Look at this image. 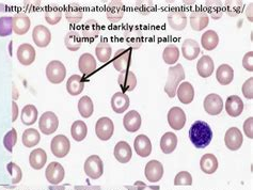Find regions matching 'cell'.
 <instances>
[{"mask_svg": "<svg viewBox=\"0 0 253 190\" xmlns=\"http://www.w3.org/2000/svg\"><path fill=\"white\" fill-rule=\"evenodd\" d=\"M115 133V124L108 116L99 117L95 124V135L99 140L108 141Z\"/></svg>", "mask_w": 253, "mask_h": 190, "instance_id": "obj_7", "label": "cell"}, {"mask_svg": "<svg viewBox=\"0 0 253 190\" xmlns=\"http://www.w3.org/2000/svg\"><path fill=\"white\" fill-rule=\"evenodd\" d=\"M243 6V1H225L223 3V9L230 16H237L241 14Z\"/></svg>", "mask_w": 253, "mask_h": 190, "instance_id": "obj_50", "label": "cell"}, {"mask_svg": "<svg viewBox=\"0 0 253 190\" xmlns=\"http://www.w3.org/2000/svg\"><path fill=\"white\" fill-rule=\"evenodd\" d=\"M75 190H102L101 186H92V185H85V186H75Z\"/></svg>", "mask_w": 253, "mask_h": 190, "instance_id": "obj_59", "label": "cell"}, {"mask_svg": "<svg viewBox=\"0 0 253 190\" xmlns=\"http://www.w3.org/2000/svg\"><path fill=\"white\" fill-rule=\"evenodd\" d=\"M177 147V137L174 133L168 132L164 134L161 139V150L165 154H171Z\"/></svg>", "mask_w": 253, "mask_h": 190, "instance_id": "obj_37", "label": "cell"}, {"mask_svg": "<svg viewBox=\"0 0 253 190\" xmlns=\"http://www.w3.org/2000/svg\"><path fill=\"white\" fill-rule=\"evenodd\" d=\"M24 4L26 6H31V8H38V6H41L42 5V1H24Z\"/></svg>", "mask_w": 253, "mask_h": 190, "instance_id": "obj_60", "label": "cell"}, {"mask_svg": "<svg viewBox=\"0 0 253 190\" xmlns=\"http://www.w3.org/2000/svg\"><path fill=\"white\" fill-rule=\"evenodd\" d=\"M84 89V78L81 75L74 74L66 80V91L72 96H77L81 94Z\"/></svg>", "mask_w": 253, "mask_h": 190, "instance_id": "obj_31", "label": "cell"}, {"mask_svg": "<svg viewBox=\"0 0 253 190\" xmlns=\"http://www.w3.org/2000/svg\"><path fill=\"white\" fill-rule=\"evenodd\" d=\"M40 141H41V135L36 128H28L23 133L22 142L26 148H35L40 143Z\"/></svg>", "mask_w": 253, "mask_h": 190, "instance_id": "obj_42", "label": "cell"}, {"mask_svg": "<svg viewBox=\"0 0 253 190\" xmlns=\"http://www.w3.org/2000/svg\"><path fill=\"white\" fill-rule=\"evenodd\" d=\"M99 35V25L95 19H88L84 25L83 28V37L85 40H92Z\"/></svg>", "mask_w": 253, "mask_h": 190, "instance_id": "obj_46", "label": "cell"}, {"mask_svg": "<svg viewBox=\"0 0 253 190\" xmlns=\"http://www.w3.org/2000/svg\"><path fill=\"white\" fill-rule=\"evenodd\" d=\"M64 45L70 51H77L83 45V38L77 31H69L64 37Z\"/></svg>", "mask_w": 253, "mask_h": 190, "instance_id": "obj_40", "label": "cell"}, {"mask_svg": "<svg viewBox=\"0 0 253 190\" xmlns=\"http://www.w3.org/2000/svg\"><path fill=\"white\" fill-rule=\"evenodd\" d=\"M113 155H115L116 159L120 163H127L130 161L132 156V151L129 144L126 141H120L116 144L115 151H113Z\"/></svg>", "mask_w": 253, "mask_h": 190, "instance_id": "obj_29", "label": "cell"}, {"mask_svg": "<svg viewBox=\"0 0 253 190\" xmlns=\"http://www.w3.org/2000/svg\"><path fill=\"white\" fill-rule=\"evenodd\" d=\"M252 9H253V3H250L249 6L247 8V10H246V15H247L249 22H251V23L253 21V19H252Z\"/></svg>", "mask_w": 253, "mask_h": 190, "instance_id": "obj_61", "label": "cell"}, {"mask_svg": "<svg viewBox=\"0 0 253 190\" xmlns=\"http://www.w3.org/2000/svg\"><path fill=\"white\" fill-rule=\"evenodd\" d=\"M189 22L192 30L202 31L210 24V16L205 11H194L189 16Z\"/></svg>", "mask_w": 253, "mask_h": 190, "instance_id": "obj_21", "label": "cell"}, {"mask_svg": "<svg viewBox=\"0 0 253 190\" xmlns=\"http://www.w3.org/2000/svg\"><path fill=\"white\" fill-rule=\"evenodd\" d=\"M111 55H112V47L108 42L102 41L96 45L95 56L97 58V60L101 63L108 62L110 60Z\"/></svg>", "mask_w": 253, "mask_h": 190, "instance_id": "obj_44", "label": "cell"}, {"mask_svg": "<svg viewBox=\"0 0 253 190\" xmlns=\"http://www.w3.org/2000/svg\"><path fill=\"white\" fill-rule=\"evenodd\" d=\"M218 159L214 154H204L200 159V168L205 174H214L218 169Z\"/></svg>", "mask_w": 253, "mask_h": 190, "instance_id": "obj_32", "label": "cell"}, {"mask_svg": "<svg viewBox=\"0 0 253 190\" xmlns=\"http://www.w3.org/2000/svg\"><path fill=\"white\" fill-rule=\"evenodd\" d=\"M134 149L138 156L142 157V158L149 157L152 153V142L149 137L145 135L137 136L134 141Z\"/></svg>", "mask_w": 253, "mask_h": 190, "instance_id": "obj_25", "label": "cell"}, {"mask_svg": "<svg viewBox=\"0 0 253 190\" xmlns=\"http://www.w3.org/2000/svg\"><path fill=\"white\" fill-rule=\"evenodd\" d=\"M175 186H191L192 185V176L188 171L178 172L174 178Z\"/></svg>", "mask_w": 253, "mask_h": 190, "instance_id": "obj_52", "label": "cell"}, {"mask_svg": "<svg viewBox=\"0 0 253 190\" xmlns=\"http://www.w3.org/2000/svg\"><path fill=\"white\" fill-rule=\"evenodd\" d=\"M145 179L152 184L158 183L164 176V166L161 161L158 160H150L145 165L144 168Z\"/></svg>", "mask_w": 253, "mask_h": 190, "instance_id": "obj_12", "label": "cell"}, {"mask_svg": "<svg viewBox=\"0 0 253 190\" xmlns=\"http://www.w3.org/2000/svg\"><path fill=\"white\" fill-rule=\"evenodd\" d=\"M46 77L49 82L54 84L63 82L66 77L65 65L59 60H51L46 67Z\"/></svg>", "mask_w": 253, "mask_h": 190, "instance_id": "obj_4", "label": "cell"}, {"mask_svg": "<svg viewBox=\"0 0 253 190\" xmlns=\"http://www.w3.org/2000/svg\"><path fill=\"white\" fill-rule=\"evenodd\" d=\"M64 15L68 23L72 25H76L82 22V19L84 17V12L81 6H79L77 3H73V4H70L68 6V9L65 10Z\"/></svg>", "mask_w": 253, "mask_h": 190, "instance_id": "obj_41", "label": "cell"}, {"mask_svg": "<svg viewBox=\"0 0 253 190\" xmlns=\"http://www.w3.org/2000/svg\"><path fill=\"white\" fill-rule=\"evenodd\" d=\"M125 42L128 45L129 49H139L143 43L142 32L137 29H129L124 31Z\"/></svg>", "mask_w": 253, "mask_h": 190, "instance_id": "obj_35", "label": "cell"}, {"mask_svg": "<svg viewBox=\"0 0 253 190\" xmlns=\"http://www.w3.org/2000/svg\"><path fill=\"white\" fill-rule=\"evenodd\" d=\"M244 133L249 139L253 138V117L250 116L244 122Z\"/></svg>", "mask_w": 253, "mask_h": 190, "instance_id": "obj_56", "label": "cell"}, {"mask_svg": "<svg viewBox=\"0 0 253 190\" xmlns=\"http://www.w3.org/2000/svg\"><path fill=\"white\" fill-rule=\"evenodd\" d=\"M146 187H148V186H146L144 183L141 182V181L135 182V184L131 185V186H125V188L128 189V190H143Z\"/></svg>", "mask_w": 253, "mask_h": 190, "instance_id": "obj_57", "label": "cell"}, {"mask_svg": "<svg viewBox=\"0 0 253 190\" xmlns=\"http://www.w3.org/2000/svg\"><path fill=\"white\" fill-rule=\"evenodd\" d=\"M219 44V36L214 30H208L205 31L201 37V45L202 47L208 50H214Z\"/></svg>", "mask_w": 253, "mask_h": 190, "instance_id": "obj_38", "label": "cell"}, {"mask_svg": "<svg viewBox=\"0 0 253 190\" xmlns=\"http://www.w3.org/2000/svg\"><path fill=\"white\" fill-rule=\"evenodd\" d=\"M44 17L49 25H57L62 18V11L60 9H49L45 12Z\"/></svg>", "mask_w": 253, "mask_h": 190, "instance_id": "obj_51", "label": "cell"}, {"mask_svg": "<svg viewBox=\"0 0 253 190\" xmlns=\"http://www.w3.org/2000/svg\"><path fill=\"white\" fill-rule=\"evenodd\" d=\"M106 16L110 23H119L124 16V4L122 1H110L108 3Z\"/></svg>", "mask_w": 253, "mask_h": 190, "instance_id": "obj_30", "label": "cell"}, {"mask_svg": "<svg viewBox=\"0 0 253 190\" xmlns=\"http://www.w3.org/2000/svg\"><path fill=\"white\" fill-rule=\"evenodd\" d=\"M188 135L191 143L197 149H205L209 147L214 137L211 126L204 121H197L192 124Z\"/></svg>", "mask_w": 253, "mask_h": 190, "instance_id": "obj_1", "label": "cell"}, {"mask_svg": "<svg viewBox=\"0 0 253 190\" xmlns=\"http://www.w3.org/2000/svg\"><path fill=\"white\" fill-rule=\"evenodd\" d=\"M141 115L137 110H130L123 117L124 128L128 133H136L141 127Z\"/></svg>", "mask_w": 253, "mask_h": 190, "instance_id": "obj_20", "label": "cell"}, {"mask_svg": "<svg viewBox=\"0 0 253 190\" xmlns=\"http://www.w3.org/2000/svg\"><path fill=\"white\" fill-rule=\"evenodd\" d=\"M37 52L35 47L28 43L21 44L16 51V58L18 62L24 67H29L36 60Z\"/></svg>", "mask_w": 253, "mask_h": 190, "instance_id": "obj_13", "label": "cell"}, {"mask_svg": "<svg viewBox=\"0 0 253 190\" xmlns=\"http://www.w3.org/2000/svg\"><path fill=\"white\" fill-rule=\"evenodd\" d=\"M201 52L199 43L194 38H186L182 44V55L188 61H192L197 59V57Z\"/></svg>", "mask_w": 253, "mask_h": 190, "instance_id": "obj_24", "label": "cell"}, {"mask_svg": "<svg viewBox=\"0 0 253 190\" xmlns=\"http://www.w3.org/2000/svg\"><path fill=\"white\" fill-rule=\"evenodd\" d=\"M6 170L10 173V175L12 176V184L16 185L18 183H21L22 179H23V172L22 169L19 166H17L15 162H9L6 165Z\"/></svg>", "mask_w": 253, "mask_h": 190, "instance_id": "obj_48", "label": "cell"}, {"mask_svg": "<svg viewBox=\"0 0 253 190\" xmlns=\"http://www.w3.org/2000/svg\"><path fill=\"white\" fill-rule=\"evenodd\" d=\"M49 190H65V186H60V185H51L48 188Z\"/></svg>", "mask_w": 253, "mask_h": 190, "instance_id": "obj_62", "label": "cell"}, {"mask_svg": "<svg viewBox=\"0 0 253 190\" xmlns=\"http://www.w3.org/2000/svg\"><path fill=\"white\" fill-rule=\"evenodd\" d=\"M84 170L85 175L89 179L98 180L104 174V163L103 160L97 155H91L85 159Z\"/></svg>", "mask_w": 253, "mask_h": 190, "instance_id": "obj_3", "label": "cell"}, {"mask_svg": "<svg viewBox=\"0 0 253 190\" xmlns=\"http://www.w3.org/2000/svg\"><path fill=\"white\" fill-rule=\"evenodd\" d=\"M118 83L122 90V93L131 92L137 87V77L134 72L128 71L126 73L119 75Z\"/></svg>", "mask_w": 253, "mask_h": 190, "instance_id": "obj_26", "label": "cell"}, {"mask_svg": "<svg viewBox=\"0 0 253 190\" xmlns=\"http://www.w3.org/2000/svg\"><path fill=\"white\" fill-rule=\"evenodd\" d=\"M243 67L246 71L253 72V51H248L243 58Z\"/></svg>", "mask_w": 253, "mask_h": 190, "instance_id": "obj_55", "label": "cell"}, {"mask_svg": "<svg viewBox=\"0 0 253 190\" xmlns=\"http://www.w3.org/2000/svg\"><path fill=\"white\" fill-rule=\"evenodd\" d=\"M214 71L215 63L211 57L204 55L199 59V61L197 63V72L199 76H201L202 78H209L212 75V73H214Z\"/></svg>", "mask_w": 253, "mask_h": 190, "instance_id": "obj_27", "label": "cell"}, {"mask_svg": "<svg viewBox=\"0 0 253 190\" xmlns=\"http://www.w3.org/2000/svg\"><path fill=\"white\" fill-rule=\"evenodd\" d=\"M110 104H111L112 110L115 111L116 114H124L125 111L128 109L130 105L129 96H127L125 93H122V92H117L111 97Z\"/></svg>", "mask_w": 253, "mask_h": 190, "instance_id": "obj_23", "label": "cell"}, {"mask_svg": "<svg viewBox=\"0 0 253 190\" xmlns=\"http://www.w3.org/2000/svg\"><path fill=\"white\" fill-rule=\"evenodd\" d=\"M71 135L72 138L76 142L84 141L88 135V126H86L85 122L77 120L73 123L71 126Z\"/></svg>", "mask_w": 253, "mask_h": 190, "instance_id": "obj_39", "label": "cell"}, {"mask_svg": "<svg viewBox=\"0 0 253 190\" xmlns=\"http://www.w3.org/2000/svg\"><path fill=\"white\" fill-rule=\"evenodd\" d=\"M167 120L169 126L173 130H181L184 128L187 117H186L185 111L182 108L172 107L168 113Z\"/></svg>", "mask_w": 253, "mask_h": 190, "instance_id": "obj_15", "label": "cell"}, {"mask_svg": "<svg viewBox=\"0 0 253 190\" xmlns=\"http://www.w3.org/2000/svg\"><path fill=\"white\" fill-rule=\"evenodd\" d=\"M203 107L205 113L210 115H218L222 113L224 104L222 97L216 93H211L204 98Z\"/></svg>", "mask_w": 253, "mask_h": 190, "instance_id": "obj_10", "label": "cell"}, {"mask_svg": "<svg viewBox=\"0 0 253 190\" xmlns=\"http://www.w3.org/2000/svg\"><path fill=\"white\" fill-rule=\"evenodd\" d=\"M78 69L84 76H90L92 75L97 69V62L96 59L92 54L89 52H84L78 60Z\"/></svg>", "mask_w": 253, "mask_h": 190, "instance_id": "obj_18", "label": "cell"}, {"mask_svg": "<svg viewBox=\"0 0 253 190\" xmlns=\"http://www.w3.org/2000/svg\"><path fill=\"white\" fill-rule=\"evenodd\" d=\"M225 110L232 117H237L243 114L244 111V102L239 96L237 95H231L225 101Z\"/></svg>", "mask_w": 253, "mask_h": 190, "instance_id": "obj_22", "label": "cell"}, {"mask_svg": "<svg viewBox=\"0 0 253 190\" xmlns=\"http://www.w3.org/2000/svg\"><path fill=\"white\" fill-rule=\"evenodd\" d=\"M10 8L8 5L0 3V37H10L13 32L12 18L9 14Z\"/></svg>", "mask_w": 253, "mask_h": 190, "instance_id": "obj_17", "label": "cell"}, {"mask_svg": "<svg viewBox=\"0 0 253 190\" xmlns=\"http://www.w3.org/2000/svg\"><path fill=\"white\" fill-rule=\"evenodd\" d=\"M167 21L171 29L175 31H183L187 26L188 18L186 13L183 11H172L168 14Z\"/></svg>", "mask_w": 253, "mask_h": 190, "instance_id": "obj_19", "label": "cell"}, {"mask_svg": "<svg viewBox=\"0 0 253 190\" xmlns=\"http://www.w3.org/2000/svg\"><path fill=\"white\" fill-rule=\"evenodd\" d=\"M185 5H195L197 4V1H183Z\"/></svg>", "mask_w": 253, "mask_h": 190, "instance_id": "obj_63", "label": "cell"}, {"mask_svg": "<svg viewBox=\"0 0 253 190\" xmlns=\"http://www.w3.org/2000/svg\"><path fill=\"white\" fill-rule=\"evenodd\" d=\"M216 79L221 86H228L234 79V70L229 64H221L216 71Z\"/></svg>", "mask_w": 253, "mask_h": 190, "instance_id": "obj_33", "label": "cell"}, {"mask_svg": "<svg viewBox=\"0 0 253 190\" xmlns=\"http://www.w3.org/2000/svg\"><path fill=\"white\" fill-rule=\"evenodd\" d=\"M45 176L49 184L60 185L65 176L64 168L60 162L51 161L45 170Z\"/></svg>", "mask_w": 253, "mask_h": 190, "instance_id": "obj_9", "label": "cell"}, {"mask_svg": "<svg viewBox=\"0 0 253 190\" xmlns=\"http://www.w3.org/2000/svg\"><path fill=\"white\" fill-rule=\"evenodd\" d=\"M179 49L174 44L167 45L163 51V60L166 64L173 67L179 59Z\"/></svg>", "mask_w": 253, "mask_h": 190, "instance_id": "obj_43", "label": "cell"}, {"mask_svg": "<svg viewBox=\"0 0 253 190\" xmlns=\"http://www.w3.org/2000/svg\"><path fill=\"white\" fill-rule=\"evenodd\" d=\"M58 127L59 119L57 114L52 111H46L39 119V128L46 136L54 134Z\"/></svg>", "mask_w": 253, "mask_h": 190, "instance_id": "obj_8", "label": "cell"}, {"mask_svg": "<svg viewBox=\"0 0 253 190\" xmlns=\"http://www.w3.org/2000/svg\"><path fill=\"white\" fill-rule=\"evenodd\" d=\"M176 96L178 101L184 105L190 104L195 98V88L188 81H183L176 90Z\"/></svg>", "mask_w": 253, "mask_h": 190, "instance_id": "obj_28", "label": "cell"}, {"mask_svg": "<svg viewBox=\"0 0 253 190\" xmlns=\"http://www.w3.org/2000/svg\"><path fill=\"white\" fill-rule=\"evenodd\" d=\"M244 142L243 133L237 127H231L224 135L225 147L230 151H238L242 148Z\"/></svg>", "mask_w": 253, "mask_h": 190, "instance_id": "obj_14", "label": "cell"}, {"mask_svg": "<svg viewBox=\"0 0 253 190\" xmlns=\"http://www.w3.org/2000/svg\"><path fill=\"white\" fill-rule=\"evenodd\" d=\"M205 8H208L209 10V16L214 18L215 21H218V19H220L222 17V14L224 12L222 1H217V0H214V1H206Z\"/></svg>", "mask_w": 253, "mask_h": 190, "instance_id": "obj_47", "label": "cell"}, {"mask_svg": "<svg viewBox=\"0 0 253 190\" xmlns=\"http://www.w3.org/2000/svg\"><path fill=\"white\" fill-rule=\"evenodd\" d=\"M19 114L18 106L15 101L12 102V122H15L17 120V116Z\"/></svg>", "mask_w": 253, "mask_h": 190, "instance_id": "obj_58", "label": "cell"}, {"mask_svg": "<svg viewBox=\"0 0 253 190\" xmlns=\"http://www.w3.org/2000/svg\"><path fill=\"white\" fill-rule=\"evenodd\" d=\"M16 142H17V130L15 128H12L3 137V146L9 153H12L13 148L15 147Z\"/></svg>", "mask_w": 253, "mask_h": 190, "instance_id": "obj_49", "label": "cell"}, {"mask_svg": "<svg viewBox=\"0 0 253 190\" xmlns=\"http://www.w3.org/2000/svg\"><path fill=\"white\" fill-rule=\"evenodd\" d=\"M185 77V71L181 63L170 67V69L168 70L167 82H166L165 86V92L168 94L170 98H173L176 95L177 87L184 81Z\"/></svg>", "mask_w": 253, "mask_h": 190, "instance_id": "obj_2", "label": "cell"}, {"mask_svg": "<svg viewBox=\"0 0 253 190\" xmlns=\"http://www.w3.org/2000/svg\"><path fill=\"white\" fill-rule=\"evenodd\" d=\"M47 162V154L43 149H35L29 155V165L32 169L41 170Z\"/></svg>", "mask_w": 253, "mask_h": 190, "instance_id": "obj_34", "label": "cell"}, {"mask_svg": "<svg viewBox=\"0 0 253 190\" xmlns=\"http://www.w3.org/2000/svg\"><path fill=\"white\" fill-rule=\"evenodd\" d=\"M243 94L248 100H252L253 98V77H250L249 79L246 80L242 87Z\"/></svg>", "mask_w": 253, "mask_h": 190, "instance_id": "obj_54", "label": "cell"}, {"mask_svg": "<svg viewBox=\"0 0 253 190\" xmlns=\"http://www.w3.org/2000/svg\"><path fill=\"white\" fill-rule=\"evenodd\" d=\"M50 151L52 155L57 158H64L68 156L71 151V142L64 135H57L51 139Z\"/></svg>", "mask_w": 253, "mask_h": 190, "instance_id": "obj_5", "label": "cell"}, {"mask_svg": "<svg viewBox=\"0 0 253 190\" xmlns=\"http://www.w3.org/2000/svg\"><path fill=\"white\" fill-rule=\"evenodd\" d=\"M31 21L29 16L24 12L16 13L12 18V28L13 32L17 36H24L30 30Z\"/></svg>", "mask_w": 253, "mask_h": 190, "instance_id": "obj_16", "label": "cell"}, {"mask_svg": "<svg viewBox=\"0 0 253 190\" xmlns=\"http://www.w3.org/2000/svg\"><path fill=\"white\" fill-rule=\"evenodd\" d=\"M136 6L139 10V12L143 15H148L149 13L152 12V10L155 8V4L153 1H145V0H139V1H136Z\"/></svg>", "mask_w": 253, "mask_h": 190, "instance_id": "obj_53", "label": "cell"}, {"mask_svg": "<svg viewBox=\"0 0 253 190\" xmlns=\"http://www.w3.org/2000/svg\"><path fill=\"white\" fill-rule=\"evenodd\" d=\"M32 40L40 48L47 47L51 42V32L44 25H38L32 30Z\"/></svg>", "mask_w": 253, "mask_h": 190, "instance_id": "obj_11", "label": "cell"}, {"mask_svg": "<svg viewBox=\"0 0 253 190\" xmlns=\"http://www.w3.org/2000/svg\"><path fill=\"white\" fill-rule=\"evenodd\" d=\"M38 116H39V111L38 108L35 106V105H26V106L22 109L21 113V120L23 124L27 126H31L38 121Z\"/></svg>", "mask_w": 253, "mask_h": 190, "instance_id": "obj_36", "label": "cell"}, {"mask_svg": "<svg viewBox=\"0 0 253 190\" xmlns=\"http://www.w3.org/2000/svg\"><path fill=\"white\" fill-rule=\"evenodd\" d=\"M77 108L79 114L84 117V119H88L94 113V104H93L90 96H83L78 101Z\"/></svg>", "mask_w": 253, "mask_h": 190, "instance_id": "obj_45", "label": "cell"}, {"mask_svg": "<svg viewBox=\"0 0 253 190\" xmlns=\"http://www.w3.org/2000/svg\"><path fill=\"white\" fill-rule=\"evenodd\" d=\"M131 62V50L121 48L116 51V54L113 55L112 58V64L120 74L126 73L128 72Z\"/></svg>", "mask_w": 253, "mask_h": 190, "instance_id": "obj_6", "label": "cell"}]
</instances>
